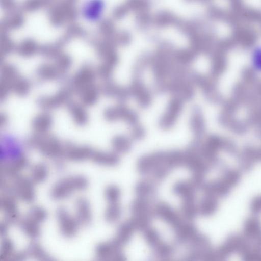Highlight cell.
I'll use <instances>...</instances> for the list:
<instances>
[{"mask_svg":"<svg viewBox=\"0 0 261 261\" xmlns=\"http://www.w3.org/2000/svg\"><path fill=\"white\" fill-rule=\"evenodd\" d=\"M91 160L94 163L103 167H114L120 161L119 154L113 152L94 151Z\"/></svg>","mask_w":261,"mask_h":261,"instance_id":"14","label":"cell"},{"mask_svg":"<svg viewBox=\"0 0 261 261\" xmlns=\"http://www.w3.org/2000/svg\"><path fill=\"white\" fill-rule=\"evenodd\" d=\"M155 256L161 260H169L174 253V248L163 241L153 250Z\"/></svg>","mask_w":261,"mask_h":261,"instance_id":"31","label":"cell"},{"mask_svg":"<svg viewBox=\"0 0 261 261\" xmlns=\"http://www.w3.org/2000/svg\"><path fill=\"white\" fill-rule=\"evenodd\" d=\"M16 252L15 245L12 240L6 236L3 237L1 245V259H12Z\"/></svg>","mask_w":261,"mask_h":261,"instance_id":"26","label":"cell"},{"mask_svg":"<svg viewBox=\"0 0 261 261\" xmlns=\"http://www.w3.org/2000/svg\"><path fill=\"white\" fill-rule=\"evenodd\" d=\"M123 247L114 239L98 243L94 248V256L100 260H124Z\"/></svg>","mask_w":261,"mask_h":261,"instance_id":"4","label":"cell"},{"mask_svg":"<svg viewBox=\"0 0 261 261\" xmlns=\"http://www.w3.org/2000/svg\"><path fill=\"white\" fill-rule=\"evenodd\" d=\"M219 199L213 195L205 194L198 204V215L204 217L213 215L218 209Z\"/></svg>","mask_w":261,"mask_h":261,"instance_id":"17","label":"cell"},{"mask_svg":"<svg viewBox=\"0 0 261 261\" xmlns=\"http://www.w3.org/2000/svg\"><path fill=\"white\" fill-rule=\"evenodd\" d=\"M151 57L145 54L137 60L133 67L132 77L142 78L144 71L150 66Z\"/></svg>","mask_w":261,"mask_h":261,"instance_id":"24","label":"cell"},{"mask_svg":"<svg viewBox=\"0 0 261 261\" xmlns=\"http://www.w3.org/2000/svg\"><path fill=\"white\" fill-rule=\"evenodd\" d=\"M181 212L186 219L192 220L198 215V204L195 200L182 201Z\"/></svg>","mask_w":261,"mask_h":261,"instance_id":"29","label":"cell"},{"mask_svg":"<svg viewBox=\"0 0 261 261\" xmlns=\"http://www.w3.org/2000/svg\"><path fill=\"white\" fill-rule=\"evenodd\" d=\"M106 117L112 121L123 120L130 127L139 123V118L137 112L122 105L109 108L106 112Z\"/></svg>","mask_w":261,"mask_h":261,"instance_id":"9","label":"cell"},{"mask_svg":"<svg viewBox=\"0 0 261 261\" xmlns=\"http://www.w3.org/2000/svg\"><path fill=\"white\" fill-rule=\"evenodd\" d=\"M114 151L119 154L129 152L132 147V139L125 135H119L113 138L112 142Z\"/></svg>","mask_w":261,"mask_h":261,"instance_id":"23","label":"cell"},{"mask_svg":"<svg viewBox=\"0 0 261 261\" xmlns=\"http://www.w3.org/2000/svg\"><path fill=\"white\" fill-rule=\"evenodd\" d=\"M10 181V189L18 200L25 203L33 202L36 198L35 184L29 177L21 174Z\"/></svg>","mask_w":261,"mask_h":261,"instance_id":"2","label":"cell"},{"mask_svg":"<svg viewBox=\"0 0 261 261\" xmlns=\"http://www.w3.org/2000/svg\"><path fill=\"white\" fill-rule=\"evenodd\" d=\"M128 87L132 97L136 100L141 108L145 109L151 105L152 101V95L144 84L142 78L132 77Z\"/></svg>","mask_w":261,"mask_h":261,"instance_id":"8","label":"cell"},{"mask_svg":"<svg viewBox=\"0 0 261 261\" xmlns=\"http://www.w3.org/2000/svg\"><path fill=\"white\" fill-rule=\"evenodd\" d=\"M122 209L119 203H108L104 212V219L109 223L116 222L120 219Z\"/></svg>","mask_w":261,"mask_h":261,"instance_id":"25","label":"cell"},{"mask_svg":"<svg viewBox=\"0 0 261 261\" xmlns=\"http://www.w3.org/2000/svg\"><path fill=\"white\" fill-rule=\"evenodd\" d=\"M156 192V188L155 184L148 180L140 181L135 187V192L137 197L148 200L154 196Z\"/></svg>","mask_w":261,"mask_h":261,"instance_id":"22","label":"cell"},{"mask_svg":"<svg viewBox=\"0 0 261 261\" xmlns=\"http://www.w3.org/2000/svg\"><path fill=\"white\" fill-rule=\"evenodd\" d=\"M120 196V189L116 185H109L104 190V197L108 203H119Z\"/></svg>","mask_w":261,"mask_h":261,"instance_id":"30","label":"cell"},{"mask_svg":"<svg viewBox=\"0 0 261 261\" xmlns=\"http://www.w3.org/2000/svg\"><path fill=\"white\" fill-rule=\"evenodd\" d=\"M74 216L81 226H88L93 219V211L89 200L85 197H77L74 202Z\"/></svg>","mask_w":261,"mask_h":261,"instance_id":"10","label":"cell"},{"mask_svg":"<svg viewBox=\"0 0 261 261\" xmlns=\"http://www.w3.org/2000/svg\"><path fill=\"white\" fill-rule=\"evenodd\" d=\"M173 230L176 241L182 244H187L198 232L196 227L193 223L184 221Z\"/></svg>","mask_w":261,"mask_h":261,"instance_id":"16","label":"cell"},{"mask_svg":"<svg viewBox=\"0 0 261 261\" xmlns=\"http://www.w3.org/2000/svg\"><path fill=\"white\" fill-rule=\"evenodd\" d=\"M154 216L160 218L174 230L183 221L179 214L164 202L157 203L153 207Z\"/></svg>","mask_w":261,"mask_h":261,"instance_id":"11","label":"cell"},{"mask_svg":"<svg viewBox=\"0 0 261 261\" xmlns=\"http://www.w3.org/2000/svg\"><path fill=\"white\" fill-rule=\"evenodd\" d=\"M59 231L62 237L70 239L75 237L81 227L74 215L66 207H59L56 211Z\"/></svg>","mask_w":261,"mask_h":261,"instance_id":"3","label":"cell"},{"mask_svg":"<svg viewBox=\"0 0 261 261\" xmlns=\"http://www.w3.org/2000/svg\"><path fill=\"white\" fill-rule=\"evenodd\" d=\"M10 224L4 220L1 223V234L3 237H6L8 231Z\"/></svg>","mask_w":261,"mask_h":261,"instance_id":"33","label":"cell"},{"mask_svg":"<svg viewBox=\"0 0 261 261\" xmlns=\"http://www.w3.org/2000/svg\"><path fill=\"white\" fill-rule=\"evenodd\" d=\"M17 225L24 234L31 240H37L41 236L42 224L26 215L21 217Z\"/></svg>","mask_w":261,"mask_h":261,"instance_id":"12","label":"cell"},{"mask_svg":"<svg viewBox=\"0 0 261 261\" xmlns=\"http://www.w3.org/2000/svg\"><path fill=\"white\" fill-rule=\"evenodd\" d=\"M130 138L134 140H140L144 138L146 130L144 127L138 123L130 127Z\"/></svg>","mask_w":261,"mask_h":261,"instance_id":"32","label":"cell"},{"mask_svg":"<svg viewBox=\"0 0 261 261\" xmlns=\"http://www.w3.org/2000/svg\"><path fill=\"white\" fill-rule=\"evenodd\" d=\"M189 125L194 138L200 139L205 132V123L201 108L198 105H195L192 107Z\"/></svg>","mask_w":261,"mask_h":261,"instance_id":"13","label":"cell"},{"mask_svg":"<svg viewBox=\"0 0 261 261\" xmlns=\"http://www.w3.org/2000/svg\"><path fill=\"white\" fill-rule=\"evenodd\" d=\"M136 231V228L130 220L119 225L114 239L123 247L130 241Z\"/></svg>","mask_w":261,"mask_h":261,"instance_id":"20","label":"cell"},{"mask_svg":"<svg viewBox=\"0 0 261 261\" xmlns=\"http://www.w3.org/2000/svg\"><path fill=\"white\" fill-rule=\"evenodd\" d=\"M196 191L190 180L179 181L173 187V193L181 197L182 201L195 200Z\"/></svg>","mask_w":261,"mask_h":261,"instance_id":"15","label":"cell"},{"mask_svg":"<svg viewBox=\"0 0 261 261\" xmlns=\"http://www.w3.org/2000/svg\"><path fill=\"white\" fill-rule=\"evenodd\" d=\"M49 171V168L46 164L38 163L31 167L29 177L35 185L41 184L47 179Z\"/></svg>","mask_w":261,"mask_h":261,"instance_id":"18","label":"cell"},{"mask_svg":"<svg viewBox=\"0 0 261 261\" xmlns=\"http://www.w3.org/2000/svg\"><path fill=\"white\" fill-rule=\"evenodd\" d=\"M88 178L81 174L63 177L55 182L49 190L50 198L56 201H63L77 192H82L88 188Z\"/></svg>","mask_w":261,"mask_h":261,"instance_id":"1","label":"cell"},{"mask_svg":"<svg viewBox=\"0 0 261 261\" xmlns=\"http://www.w3.org/2000/svg\"><path fill=\"white\" fill-rule=\"evenodd\" d=\"M26 215L42 224L47 219L48 213L45 208L40 205H33L29 210Z\"/></svg>","mask_w":261,"mask_h":261,"instance_id":"28","label":"cell"},{"mask_svg":"<svg viewBox=\"0 0 261 261\" xmlns=\"http://www.w3.org/2000/svg\"><path fill=\"white\" fill-rule=\"evenodd\" d=\"M194 85L189 80L174 78L168 80L167 92L172 97L179 98L185 101L192 100L195 95Z\"/></svg>","mask_w":261,"mask_h":261,"instance_id":"7","label":"cell"},{"mask_svg":"<svg viewBox=\"0 0 261 261\" xmlns=\"http://www.w3.org/2000/svg\"><path fill=\"white\" fill-rule=\"evenodd\" d=\"M24 251L27 257L42 260L51 259L49 253L37 240H32Z\"/></svg>","mask_w":261,"mask_h":261,"instance_id":"21","label":"cell"},{"mask_svg":"<svg viewBox=\"0 0 261 261\" xmlns=\"http://www.w3.org/2000/svg\"><path fill=\"white\" fill-rule=\"evenodd\" d=\"M142 233L145 242L153 250L163 242L159 232L151 226Z\"/></svg>","mask_w":261,"mask_h":261,"instance_id":"27","label":"cell"},{"mask_svg":"<svg viewBox=\"0 0 261 261\" xmlns=\"http://www.w3.org/2000/svg\"><path fill=\"white\" fill-rule=\"evenodd\" d=\"M0 207L5 221L10 224H17L21 216L19 212L18 199L10 189L2 190Z\"/></svg>","mask_w":261,"mask_h":261,"instance_id":"5","label":"cell"},{"mask_svg":"<svg viewBox=\"0 0 261 261\" xmlns=\"http://www.w3.org/2000/svg\"><path fill=\"white\" fill-rule=\"evenodd\" d=\"M184 101L172 97L169 101L166 111L160 118L158 124L164 130H168L175 124L183 109Z\"/></svg>","mask_w":261,"mask_h":261,"instance_id":"6","label":"cell"},{"mask_svg":"<svg viewBox=\"0 0 261 261\" xmlns=\"http://www.w3.org/2000/svg\"><path fill=\"white\" fill-rule=\"evenodd\" d=\"M133 216H142L151 219L154 216L153 207H151L148 199L137 197L130 206Z\"/></svg>","mask_w":261,"mask_h":261,"instance_id":"19","label":"cell"}]
</instances>
